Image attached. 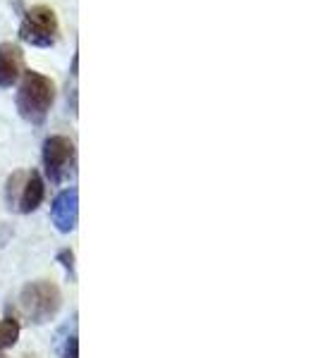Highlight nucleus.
<instances>
[{
    "label": "nucleus",
    "instance_id": "nucleus-1",
    "mask_svg": "<svg viewBox=\"0 0 318 358\" xmlns=\"http://www.w3.org/2000/svg\"><path fill=\"white\" fill-rule=\"evenodd\" d=\"M55 86L48 77L39 72H27L17 91V110L29 124H43L53 106Z\"/></svg>",
    "mask_w": 318,
    "mask_h": 358
},
{
    "label": "nucleus",
    "instance_id": "nucleus-2",
    "mask_svg": "<svg viewBox=\"0 0 318 358\" xmlns=\"http://www.w3.org/2000/svg\"><path fill=\"white\" fill-rule=\"evenodd\" d=\"M62 306V294L53 282H29L20 294V310L34 325H43V322L53 320Z\"/></svg>",
    "mask_w": 318,
    "mask_h": 358
},
{
    "label": "nucleus",
    "instance_id": "nucleus-3",
    "mask_svg": "<svg viewBox=\"0 0 318 358\" xmlns=\"http://www.w3.org/2000/svg\"><path fill=\"white\" fill-rule=\"evenodd\" d=\"M43 167L46 175L53 184L67 182L74 177V167H77V148L67 136H48L43 143Z\"/></svg>",
    "mask_w": 318,
    "mask_h": 358
},
{
    "label": "nucleus",
    "instance_id": "nucleus-4",
    "mask_svg": "<svg viewBox=\"0 0 318 358\" xmlns=\"http://www.w3.org/2000/svg\"><path fill=\"white\" fill-rule=\"evenodd\" d=\"M22 41L39 45V48H48L55 43L57 38V17L48 5H34L32 10H27L25 20L20 27Z\"/></svg>",
    "mask_w": 318,
    "mask_h": 358
},
{
    "label": "nucleus",
    "instance_id": "nucleus-5",
    "mask_svg": "<svg viewBox=\"0 0 318 358\" xmlns=\"http://www.w3.org/2000/svg\"><path fill=\"white\" fill-rule=\"evenodd\" d=\"M50 217L53 224L57 227V232L67 234L77 227V217H79V194L77 189H65L62 194L55 196L53 208H50Z\"/></svg>",
    "mask_w": 318,
    "mask_h": 358
},
{
    "label": "nucleus",
    "instance_id": "nucleus-6",
    "mask_svg": "<svg viewBox=\"0 0 318 358\" xmlns=\"http://www.w3.org/2000/svg\"><path fill=\"white\" fill-rule=\"evenodd\" d=\"M43 196H46V187H43V179L39 172H25V179H22V187L20 194H17V210L20 213H34L39 206L43 203Z\"/></svg>",
    "mask_w": 318,
    "mask_h": 358
},
{
    "label": "nucleus",
    "instance_id": "nucleus-7",
    "mask_svg": "<svg viewBox=\"0 0 318 358\" xmlns=\"http://www.w3.org/2000/svg\"><path fill=\"white\" fill-rule=\"evenodd\" d=\"M22 50L15 43H0V89L13 86L22 74Z\"/></svg>",
    "mask_w": 318,
    "mask_h": 358
},
{
    "label": "nucleus",
    "instance_id": "nucleus-8",
    "mask_svg": "<svg viewBox=\"0 0 318 358\" xmlns=\"http://www.w3.org/2000/svg\"><path fill=\"white\" fill-rule=\"evenodd\" d=\"M17 339H20V322L15 317H3L0 320V351L15 346Z\"/></svg>",
    "mask_w": 318,
    "mask_h": 358
},
{
    "label": "nucleus",
    "instance_id": "nucleus-9",
    "mask_svg": "<svg viewBox=\"0 0 318 358\" xmlns=\"http://www.w3.org/2000/svg\"><path fill=\"white\" fill-rule=\"evenodd\" d=\"M57 261L62 263V268L67 270L69 280H74V253L69 251V248H62L60 253H57Z\"/></svg>",
    "mask_w": 318,
    "mask_h": 358
},
{
    "label": "nucleus",
    "instance_id": "nucleus-10",
    "mask_svg": "<svg viewBox=\"0 0 318 358\" xmlns=\"http://www.w3.org/2000/svg\"><path fill=\"white\" fill-rule=\"evenodd\" d=\"M77 349H79L77 334H69V337L65 339V346H62V358H79Z\"/></svg>",
    "mask_w": 318,
    "mask_h": 358
},
{
    "label": "nucleus",
    "instance_id": "nucleus-11",
    "mask_svg": "<svg viewBox=\"0 0 318 358\" xmlns=\"http://www.w3.org/2000/svg\"><path fill=\"white\" fill-rule=\"evenodd\" d=\"M25 358H36V356H25Z\"/></svg>",
    "mask_w": 318,
    "mask_h": 358
},
{
    "label": "nucleus",
    "instance_id": "nucleus-12",
    "mask_svg": "<svg viewBox=\"0 0 318 358\" xmlns=\"http://www.w3.org/2000/svg\"><path fill=\"white\" fill-rule=\"evenodd\" d=\"M0 358H8V356H0Z\"/></svg>",
    "mask_w": 318,
    "mask_h": 358
}]
</instances>
